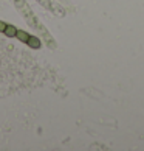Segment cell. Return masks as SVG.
<instances>
[{
    "mask_svg": "<svg viewBox=\"0 0 144 151\" xmlns=\"http://www.w3.org/2000/svg\"><path fill=\"white\" fill-rule=\"evenodd\" d=\"M26 44H28V47H31V48H40V39L39 37H36V36H30L28 37V41H26Z\"/></svg>",
    "mask_w": 144,
    "mask_h": 151,
    "instance_id": "6da1fadb",
    "label": "cell"
},
{
    "mask_svg": "<svg viewBox=\"0 0 144 151\" xmlns=\"http://www.w3.org/2000/svg\"><path fill=\"white\" fill-rule=\"evenodd\" d=\"M16 37H17L20 42H25V44H26V41H28L30 35H28L26 31H23V30H17V33H16Z\"/></svg>",
    "mask_w": 144,
    "mask_h": 151,
    "instance_id": "7a4b0ae2",
    "label": "cell"
},
{
    "mask_svg": "<svg viewBox=\"0 0 144 151\" xmlns=\"http://www.w3.org/2000/svg\"><path fill=\"white\" fill-rule=\"evenodd\" d=\"M3 33H5V35H6L8 37H14L16 33H17V28H16L14 25H8V24H6V28H5Z\"/></svg>",
    "mask_w": 144,
    "mask_h": 151,
    "instance_id": "3957f363",
    "label": "cell"
},
{
    "mask_svg": "<svg viewBox=\"0 0 144 151\" xmlns=\"http://www.w3.org/2000/svg\"><path fill=\"white\" fill-rule=\"evenodd\" d=\"M5 28H6V24L3 20H0V31H5Z\"/></svg>",
    "mask_w": 144,
    "mask_h": 151,
    "instance_id": "277c9868",
    "label": "cell"
}]
</instances>
